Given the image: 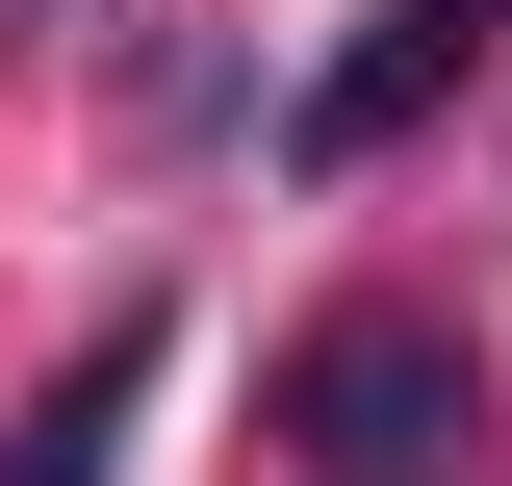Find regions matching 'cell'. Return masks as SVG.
<instances>
[{"instance_id": "6da1fadb", "label": "cell", "mask_w": 512, "mask_h": 486, "mask_svg": "<svg viewBox=\"0 0 512 486\" xmlns=\"http://www.w3.org/2000/svg\"><path fill=\"white\" fill-rule=\"evenodd\" d=\"M461 435H487V359L436 307H308L282 333V461L308 486H461Z\"/></svg>"}, {"instance_id": "3957f363", "label": "cell", "mask_w": 512, "mask_h": 486, "mask_svg": "<svg viewBox=\"0 0 512 486\" xmlns=\"http://www.w3.org/2000/svg\"><path fill=\"white\" fill-rule=\"evenodd\" d=\"M154 359H180V307H103L26 410H0V486H128V410H154Z\"/></svg>"}, {"instance_id": "7a4b0ae2", "label": "cell", "mask_w": 512, "mask_h": 486, "mask_svg": "<svg viewBox=\"0 0 512 486\" xmlns=\"http://www.w3.org/2000/svg\"><path fill=\"white\" fill-rule=\"evenodd\" d=\"M487 26H512V0H359V26H333V77L282 103V180H359V154H410V128L487 77Z\"/></svg>"}]
</instances>
